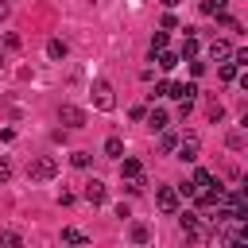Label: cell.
<instances>
[{"label": "cell", "mask_w": 248, "mask_h": 248, "mask_svg": "<svg viewBox=\"0 0 248 248\" xmlns=\"http://www.w3.org/2000/svg\"><path fill=\"white\" fill-rule=\"evenodd\" d=\"M89 93H93V105H97L101 112H112V108H116V97H112V85H108L105 78H93V85H89Z\"/></svg>", "instance_id": "6da1fadb"}, {"label": "cell", "mask_w": 248, "mask_h": 248, "mask_svg": "<svg viewBox=\"0 0 248 248\" xmlns=\"http://www.w3.org/2000/svg\"><path fill=\"white\" fill-rule=\"evenodd\" d=\"M159 97H174V101H194V93H198V85H182V81H159V89H155Z\"/></svg>", "instance_id": "7a4b0ae2"}, {"label": "cell", "mask_w": 248, "mask_h": 248, "mask_svg": "<svg viewBox=\"0 0 248 248\" xmlns=\"http://www.w3.org/2000/svg\"><path fill=\"white\" fill-rule=\"evenodd\" d=\"M54 174H58V159H54V155H39V159L31 163V178H35V182H50Z\"/></svg>", "instance_id": "3957f363"}, {"label": "cell", "mask_w": 248, "mask_h": 248, "mask_svg": "<svg viewBox=\"0 0 248 248\" xmlns=\"http://www.w3.org/2000/svg\"><path fill=\"white\" fill-rule=\"evenodd\" d=\"M178 225H182V232L186 236H205L209 232V225L202 221V213H194V209H186L182 217H178Z\"/></svg>", "instance_id": "277c9868"}, {"label": "cell", "mask_w": 248, "mask_h": 248, "mask_svg": "<svg viewBox=\"0 0 248 248\" xmlns=\"http://www.w3.org/2000/svg\"><path fill=\"white\" fill-rule=\"evenodd\" d=\"M58 120H62L66 128H85V108H78V105H62V108H58Z\"/></svg>", "instance_id": "5b68a950"}, {"label": "cell", "mask_w": 248, "mask_h": 248, "mask_svg": "<svg viewBox=\"0 0 248 248\" xmlns=\"http://www.w3.org/2000/svg\"><path fill=\"white\" fill-rule=\"evenodd\" d=\"M155 202H159L163 213H174V209H178V190H174V186H159V190H155Z\"/></svg>", "instance_id": "8992f818"}, {"label": "cell", "mask_w": 248, "mask_h": 248, "mask_svg": "<svg viewBox=\"0 0 248 248\" xmlns=\"http://www.w3.org/2000/svg\"><path fill=\"white\" fill-rule=\"evenodd\" d=\"M105 198H108V186H105L101 178H89V182H85V202H93V205H101Z\"/></svg>", "instance_id": "52a82bcc"}, {"label": "cell", "mask_w": 248, "mask_h": 248, "mask_svg": "<svg viewBox=\"0 0 248 248\" xmlns=\"http://www.w3.org/2000/svg\"><path fill=\"white\" fill-rule=\"evenodd\" d=\"M198 151H202L198 136H186V140L178 143V159H182V163H194V159H198Z\"/></svg>", "instance_id": "ba28073f"}, {"label": "cell", "mask_w": 248, "mask_h": 248, "mask_svg": "<svg viewBox=\"0 0 248 248\" xmlns=\"http://www.w3.org/2000/svg\"><path fill=\"white\" fill-rule=\"evenodd\" d=\"M120 174H124L128 182H143V163H140V159H124V163H120Z\"/></svg>", "instance_id": "9c48e42d"}, {"label": "cell", "mask_w": 248, "mask_h": 248, "mask_svg": "<svg viewBox=\"0 0 248 248\" xmlns=\"http://www.w3.org/2000/svg\"><path fill=\"white\" fill-rule=\"evenodd\" d=\"M62 244H70V248H89V236H85L81 229H62Z\"/></svg>", "instance_id": "30bf717a"}, {"label": "cell", "mask_w": 248, "mask_h": 248, "mask_svg": "<svg viewBox=\"0 0 248 248\" xmlns=\"http://www.w3.org/2000/svg\"><path fill=\"white\" fill-rule=\"evenodd\" d=\"M217 202H221V186H217V190H213V186H209V190H198V205H202V209H213Z\"/></svg>", "instance_id": "8fae6325"}, {"label": "cell", "mask_w": 248, "mask_h": 248, "mask_svg": "<svg viewBox=\"0 0 248 248\" xmlns=\"http://www.w3.org/2000/svg\"><path fill=\"white\" fill-rule=\"evenodd\" d=\"M0 248H23L19 229H0Z\"/></svg>", "instance_id": "7c38bea8"}, {"label": "cell", "mask_w": 248, "mask_h": 248, "mask_svg": "<svg viewBox=\"0 0 248 248\" xmlns=\"http://www.w3.org/2000/svg\"><path fill=\"white\" fill-rule=\"evenodd\" d=\"M128 236H132V244H136V248H143V244L151 240V229H147V225H132V229H128Z\"/></svg>", "instance_id": "4fadbf2b"}, {"label": "cell", "mask_w": 248, "mask_h": 248, "mask_svg": "<svg viewBox=\"0 0 248 248\" xmlns=\"http://www.w3.org/2000/svg\"><path fill=\"white\" fill-rule=\"evenodd\" d=\"M105 155H108V159H120V155H124V140H120V136H108V140H105Z\"/></svg>", "instance_id": "5bb4252c"}, {"label": "cell", "mask_w": 248, "mask_h": 248, "mask_svg": "<svg viewBox=\"0 0 248 248\" xmlns=\"http://www.w3.org/2000/svg\"><path fill=\"white\" fill-rule=\"evenodd\" d=\"M167 120H170V116H167L163 108H151V112H147V124H151L155 132H163V128H167Z\"/></svg>", "instance_id": "9a60e30c"}, {"label": "cell", "mask_w": 248, "mask_h": 248, "mask_svg": "<svg viewBox=\"0 0 248 248\" xmlns=\"http://www.w3.org/2000/svg\"><path fill=\"white\" fill-rule=\"evenodd\" d=\"M209 58H232V46H229L225 39H217V43L209 46Z\"/></svg>", "instance_id": "2e32d148"}, {"label": "cell", "mask_w": 248, "mask_h": 248, "mask_svg": "<svg viewBox=\"0 0 248 248\" xmlns=\"http://www.w3.org/2000/svg\"><path fill=\"white\" fill-rule=\"evenodd\" d=\"M209 186H213V174L198 167V170H194V190H209Z\"/></svg>", "instance_id": "e0dca14e"}, {"label": "cell", "mask_w": 248, "mask_h": 248, "mask_svg": "<svg viewBox=\"0 0 248 248\" xmlns=\"http://www.w3.org/2000/svg\"><path fill=\"white\" fill-rule=\"evenodd\" d=\"M225 4L229 0H202V12L205 16H225Z\"/></svg>", "instance_id": "ac0fdd59"}, {"label": "cell", "mask_w": 248, "mask_h": 248, "mask_svg": "<svg viewBox=\"0 0 248 248\" xmlns=\"http://www.w3.org/2000/svg\"><path fill=\"white\" fill-rule=\"evenodd\" d=\"M178 66V54L174 50H159V70H174Z\"/></svg>", "instance_id": "d6986e66"}, {"label": "cell", "mask_w": 248, "mask_h": 248, "mask_svg": "<svg viewBox=\"0 0 248 248\" xmlns=\"http://www.w3.org/2000/svg\"><path fill=\"white\" fill-rule=\"evenodd\" d=\"M46 54H50V58H66V43H62V39H50V43H46Z\"/></svg>", "instance_id": "ffe728a7"}, {"label": "cell", "mask_w": 248, "mask_h": 248, "mask_svg": "<svg viewBox=\"0 0 248 248\" xmlns=\"http://www.w3.org/2000/svg\"><path fill=\"white\" fill-rule=\"evenodd\" d=\"M194 54H198V39H194V35H186V43H182V54H178V58H194Z\"/></svg>", "instance_id": "44dd1931"}, {"label": "cell", "mask_w": 248, "mask_h": 248, "mask_svg": "<svg viewBox=\"0 0 248 248\" xmlns=\"http://www.w3.org/2000/svg\"><path fill=\"white\" fill-rule=\"evenodd\" d=\"M159 50H167V31H155V39H151V54H159Z\"/></svg>", "instance_id": "7402d4cb"}, {"label": "cell", "mask_w": 248, "mask_h": 248, "mask_svg": "<svg viewBox=\"0 0 248 248\" xmlns=\"http://www.w3.org/2000/svg\"><path fill=\"white\" fill-rule=\"evenodd\" d=\"M70 163H74V167H89V151H74Z\"/></svg>", "instance_id": "603a6c76"}, {"label": "cell", "mask_w": 248, "mask_h": 248, "mask_svg": "<svg viewBox=\"0 0 248 248\" xmlns=\"http://www.w3.org/2000/svg\"><path fill=\"white\" fill-rule=\"evenodd\" d=\"M4 46H8V50H19V35L8 31V35H4Z\"/></svg>", "instance_id": "cb8c5ba5"}, {"label": "cell", "mask_w": 248, "mask_h": 248, "mask_svg": "<svg viewBox=\"0 0 248 248\" xmlns=\"http://www.w3.org/2000/svg\"><path fill=\"white\" fill-rule=\"evenodd\" d=\"M8 178H12V163H8V159H0V186H4Z\"/></svg>", "instance_id": "d4e9b609"}, {"label": "cell", "mask_w": 248, "mask_h": 248, "mask_svg": "<svg viewBox=\"0 0 248 248\" xmlns=\"http://www.w3.org/2000/svg\"><path fill=\"white\" fill-rule=\"evenodd\" d=\"M221 78H225V81H232V78H236V66H232V62H225V66H221Z\"/></svg>", "instance_id": "484cf974"}, {"label": "cell", "mask_w": 248, "mask_h": 248, "mask_svg": "<svg viewBox=\"0 0 248 248\" xmlns=\"http://www.w3.org/2000/svg\"><path fill=\"white\" fill-rule=\"evenodd\" d=\"M229 248H248V240H244L240 232H232V236H229Z\"/></svg>", "instance_id": "4316f807"}, {"label": "cell", "mask_w": 248, "mask_h": 248, "mask_svg": "<svg viewBox=\"0 0 248 248\" xmlns=\"http://www.w3.org/2000/svg\"><path fill=\"white\" fill-rule=\"evenodd\" d=\"M174 27H178V19H174V16L167 12V16H163V31H174Z\"/></svg>", "instance_id": "83f0119b"}, {"label": "cell", "mask_w": 248, "mask_h": 248, "mask_svg": "<svg viewBox=\"0 0 248 248\" xmlns=\"http://www.w3.org/2000/svg\"><path fill=\"white\" fill-rule=\"evenodd\" d=\"M232 58H236L232 66H248V50H232Z\"/></svg>", "instance_id": "f1b7e54d"}, {"label": "cell", "mask_w": 248, "mask_h": 248, "mask_svg": "<svg viewBox=\"0 0 248 248\" xmlns=\"http://www.w3.org/2000/svg\"><path fill=\"white\" fill-rule=\"evenodd\" d=\"M229 147H244V132H232L229 136Z\"/></svg>", "instance_id": "f546056e"}, {"label": "cell", "mask_w": 248, "mask_h": 248, "mask_svg": "<svg viewBox=\"0 0 248 248\" xmlns=\"http://www.w3.org/2000/svg\"><path fill=\"white\" fill-rule=\"evenodd\" d=\"M8 8H12V4H8V0H0V19H8Z\"/></svg>", "instance_id": "4dcf8cb0"}, {"label": "cell", "mask_w": 248, "mask_h": 248, "mask_svg": "<svg viewBox=\"0 0 248 248\" xmlns=\"http://www.w3.org/2000/svg\"><path fill=\"white\" fill-rule=\"evenodd\" d=\"M174 4H178V0H163V8H174Z\"/></svg>", "instance_id": "1f68e13d"}]
</instances>
